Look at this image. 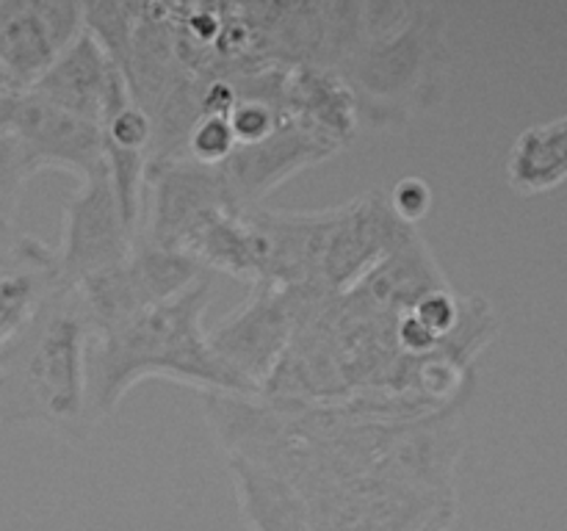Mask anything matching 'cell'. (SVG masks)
<instances>
[{"label":"cell","mask_w":567,"mask_h":531,"mask_svg":"<svg viewBox=\"0 0 567 531\" xmlns=\"http://www.w3.org/2000/svg\"><path fill=\"white\" fill-rule=\"evenodd\" d=\"M0 127L9 131L37 171L66 169L81 180L103 164L100 125L37 97L28 88L6 94L0 105Z\"/></svg>","instance_id":"cell-8"},{"label":"cell","mask_w":567,"mask_h":531,"mask_svg":"<svg viewBox=\"0 0 567 531\" xmlns=\"http://www.w3.org/2000/svg\"><path fill=\"white\" fill-rule=\"evenodd\" d=\"M293 319H297L293 288L252 282L249 296L214 330H208V341L221 363L230 365L260 396L291 341Z\"/></svg>","instance_id":"cell-6"},{"label":"cell","mask_w":567,"mask_h":531,"mask_svg":"<svg viewBox=\"0 0 567 531\" xmlns=\"http://www.w3.org/2000/svg\"><path fill=\"white\" fill-rule=\"evenodd\" d=\"M0 88H3V92H14V88L9 86V77L3 75V70H0Z\"/></svg>","instance_id":"cell-14"},{"label":"cell","mask_w":567,"mask_h":531,"mask_svg":"<svg viewBox=\"0 0 567 531\" xmlns=\"http://www.w3.org/2000/svg\"><path fill=\"white\" fill-rule=\"evenodd\" d=\"M83 3L0 0V70L14 92L28 88L81 33Z\"/></svg>","instance_id":"cell-9"},{"label":"cell","mask_w":567,"mask_h":531,"mask_svg":"<svg viewBox=\"0 0 567 531\" xmlns=\"http://www.w3.org/2000/svg\"><path fill=\"white\" fill-rule=\"evenodd\" d=\"M6 94H9V92H3V88H0V105H3V100H6Z\"/></svg>","instance_id":"cell-15"},{"label":"cell","mask_w":567,"mask_h":531,"mask_svg":"<svg viewBox=\"0 0 567 531\" xmlns=\"http://www.w3.org/2000/svg\"><path fill=\"white\" fill-rule=\"evenodd\" d=\"M133 243L136 236L122 216L109 169L105 164L94 166L78 180V188L66 199L64 230H61V243L55 247L61 277L75 285L94 271L120 263Z\"/></svg>","instance_id":"cell-7"},{"label":"cell","mask_w":567,"mask_h":531,"mask_svg":"<svg viewBox=\"0 0 567 531\" xmlns=\"http://www.w3.org/2000/svg\"><path fill=\"white\" fill-rule=\"evenodd\" d=\"M214 299L210 271L175 296L127 315L120 324L94 330L86 352L89 415L103 420L120 398L147 376H169L205 393L258 396L230 365L221 363L205 330V310Z\"/></svg>","instance_id":"cell-3"},{"label":"cell","mask_w":567,"mask_h":531,"mask_svg":"<svg viewBox=\"0 0 567 531\" xmlns=\"http://www.w3.org/2000/svg\"><path fill=\"white\" fill-rule=\"evenodd\" d=\"M205 271L208 269L188 252L138 238L120 263L75 282V291L94 332L175 296Z\"/></svg>","instance_id":"cell-5"},{"label":"cell","mask_w":567,"mask_h":531,"mask_svg":"<svg viewBox=\"0 0 567 531\" xmlns=\"http://www.w3.org/2000/svg\"><path fill=\"white\" fill-rule=\"evenodd\" d=\"M454 407L205 393L247 531H449L457 518Z\"/></svg>","instance_id":"cell-1"},{"label":"cell","mask_w":567,"mask_h":531,"mask_svg":"<svg viewBox=\"0 0 567 531\" xmlns=\"http://www.w3.org/2000/svg\"><path fill=\"white\" fill-rule=\"evenodd\" d=\"M64 285L55 247L14 232L0 238V348Z\"/></svg>","instance_id":"cell-11"},{"label":"cell","mask_w":567,"mask_h":531,"mask_svg":"<svg viewBox=\"0 0 567 531\" xmlns=\"http://www.w3.org/2000/svg\"><path fill=\"white\" fill-rule=\"evenodd\" d=\"M388 202L399 219L408 221V225H419L426 210L432 208V186L424 177L408 175L388 188Z\"/></svg>","instance_id":"cell-13"},{"label":"cell","mask_w":567,"mask_h":531,"mask_svg":"<svg viewBox=\"0 0 567 531\" xmlns=\"http://www.w3.org/2000/svg\"><path fill=\"white\" fill-rule=\"evenodd\" d=\"M449 22L437 3L330 0L327 70L352 92L360 125L399 127L449 88Z\"/></svg>","instance_id":"cell-2"},{"label":"cell","mask_w":567,"mask_h":531,"mask_svg":"<svg viewBox=\"0 0 567 531\" xmlns=\"http://www.w3.org/2000/svg\"><path fill=\"white\" fill-rule=\"evenodd\" d=\"M122 81L125 77L109 50L83 25L81 33L61 50L59 59L28 86V92L100 125Z\"/></svg>","instance_id":"cell-10"},{"label":"cell","mask_w":567,"mask_h":531,"mask_svg":"<svg viewBox=\"0 0 567 531\" xmlns=\"http://www.w3.org/2000/svg\"><path fill=\"white\" fill-rule=\"evenodd\" d=\"M92 324L75 285L64 282L0 348V424L37 426L86 440V352Z\"/></svg>","instance_id":"cell-4"},{"label":"cell","mask_w":567,"mask_h":531,"mask_svg":"<svg viewBox=\"0 0 567 531\" xmlns=\"http://www.w3.org/2000/svg\"><path fill=\"white\" fill-rule=\"evenodd\" d=\"M37 175L28 155L9 131L0 127V238L14 236V216L22 186Z\"/></svg>","instance_id":"cell-12"}]
</instances>
